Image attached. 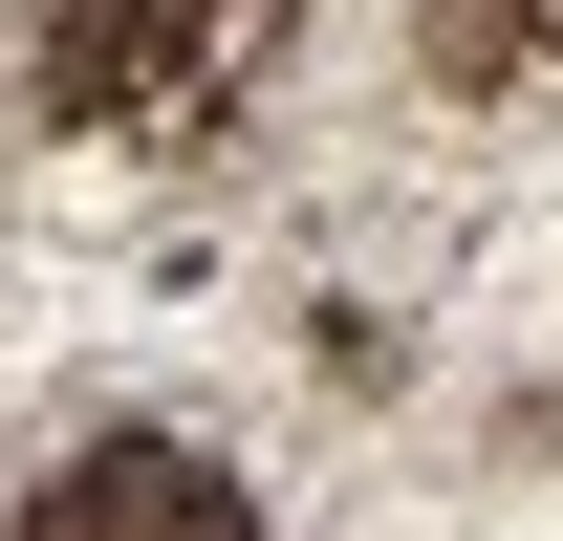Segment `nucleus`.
<instances>
[{"label": "nucleus", "mask_w": 563, "mask_h": 541, "mask_svg": "<svg viewBox=\"0 0 563 541\" xmlns=\"http://www.w3.org/2000/svg\"><path fill=\"white\" fill-rule=\"evenodd\" d=\"M261 44H282V0H44L22 22V87L87 152H174V131H217L261 87Z\"/></svg>", "instance_id": "1"}, {"label": "nucleus", "mask_w": 563, "mask_h": 541, "mask_svg": "<svg viewBox=\"0 0 563 541\" xmlns=\"http://www.w3.org/2000/svg\"><path fill=\"white\" fill-rule=\"evenodd\" d=\"M0 541H261V498H239L196 433H87L66 476H22Z\"/></svg>", "instance_id": "2"}, {"label": "nucleus", "mask_w": 563, "mask_h": 541, "mask_svg": "<svg viewBox=\"0 0 563 541\" xmlns=\"http://www.w3.org/2000/svg\"><path fill=\"white\" fill-rule=\"evenodd\" d=\"M433 87H477V109H542L563 87V0H412Z\"/></svg>", "instance_id": "3"}]
</instances>
